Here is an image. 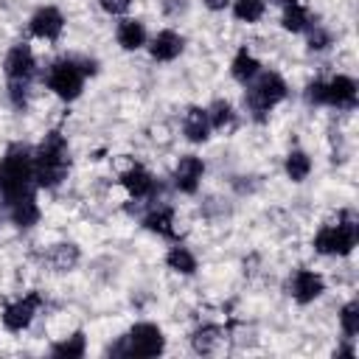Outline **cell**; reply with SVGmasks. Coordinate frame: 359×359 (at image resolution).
<instances>
[{
	"label": "cell",
	"instance_id": "obj_1",
	"mask_svg": "<svg viewBox=\"0 0 359 359\" xmlns=\"http://www.w3.org/2000/svg\"><path fill=\"white\" fill-rule=\"evenodd\" d=\"M36 188L34 182V151L22 143H14L0 157V194L8 202L31 196Z\"/></svg>",
	"mask_w": 359,
	"mask_h": 359
},
{
	"label": "cell",
	"instance_id": "obj_2",
	"mask_svg": "<svg viewBox=\"0 0 359 359\" xmlns=\"http://www.w3.org/2000/svg\"><path fill=\"white\" fill-rule=\"evenodd\" d=\"M70 171V149L62 132H48L34 151V182L39 188H59Z\"/></svg>",
	"mask_w": 359,
	"mask_h": 359
},
{
	"label": "cell",
	"instance_id": "obj_3",
	"mask_svg": "<svg viewBox=\"0 0 359 359\" xmlns=\"http://www.w3.org/2000/svg\"><path fill=\"white\" fill-rule=\"evenodd\" d=\"M289 87L283 81L280 73L275 70H266V73H258L252 81H247V93H244V104L247 109L261 121L272 107H278L283 98H286Z\"/></svg>",
	"mask_w": 359,
	"mask_h": 359
},
{
	"label": "cell",
	"instance_id": "obj_4",
	"mask_svg": "<svg viewBox=\"0 0 359 359\" xmlns=\"http://www.w3.org/2000/svg\"><path fill=\"white\" fill-rule=\"evenodd\" d=\"M314 250L320 255H348L356 247V219L351 210H342L337 222H328L314 236Z\"/></svg>",
	"mask_w": 359,
	"mask_h": 359
},
{
	"label": "cell",
	"instance_id": "obj_5",
	"mask_svg": "<svg viewBox=\"0 0 359 359\" xmlns=\"http://www.w3.org/2000/svg\"><path fill=\"white\" fill-rule=\"evenodd\" d=\"M165 348V337L160 331V325L154 323H135L126 337H121V342L115 348H109V353H123V356H157Z\"/></svg>",
	"mask_w": 359,
	"mask_h": 359
},
{
	"label": "cell",
	"instance_id": "obj_6",
	"mask_svg": "<svg viewBox=\"0 0 359 359\" xmlns=\"http://www.w3.org/2000/svg\"><path fill=\"white\" fill-rule=\"evenodd\" d=\"M48 90L62 101H76L84 90V70L76 59H59L48 67Z\"/></svg>",
	"mask_w": 359,
	"mask_h": 359
},
{
	"label": "cell",
	"instance_id": "obj_7",
	"mask_svg": "<svg viewBox=\"0 0 359 359\" xmlns=\"http://www.w3.org/2000/svg\"><path fill=\"white\" fill-rule=\"evenodd\" d=\"M3 70H6V79H8V81H22V84H28L31 76L36 73V59H34L31 45H25V42L11 45L8 53H6V59H3Z\"/></svg>",
	"mask_w": 359,
	"mask_h": 359
},
{
	"label": "cell",
	"instance_id": "obj_8",
	"mask_svg": "<svg viewBox=\"0 0 359 359\" xmlns=\"http://www.w3.org/2000/svg\"><path fill=\"white\" fill-rule=\"evenodd\" d=\"M62 28H65V14L56 8V6H42L31 14L28 20V31L31 36L36 39H45V42H56L62 36Z\"/></svg>",
	"mask_w": 359,
	"mask_h": 359
},
{
	"label": "cell",
	"instance_id": "obj_9",
	"mask_svg": "<svg viewBox=\"0 0 359 359\" xmlns=\"http://www.w3.org/2000/svg\"><path fill=\"white\" fill-rule=\"evenodd\" d=\"M39 306H42V297H39L36 292H31V294H25V297L8 303V306L3 309V325H6L11 334L25 331V328L31 325V320H34V314H36Z\"/></svg>",
	"mask_w": 359,
	"mask_h": 359
},
{
	"label": "cell",
	"instance_id": "obj_10",
	"mask_svg": "<svg viewBox=\"0 0 359 359\" xmlns=\"http://www.w3.org/2000/svg\"><path fill=\"white\" fill-rule=\"evenodd\" d=\"M202 177H205V163H202V157H196V154H182V157L177 160V165H174V185H177V191H182V194H196Z\"/></svg>",
	"mask_w": 359,
	"mask_h": 359
},
{
	"label": "cell",
	"instance_id": "obj_11",
	"mask_svg": "<svg viewBox=\"0 0 359 359\" xmlns=\"http://www.w3.org/2000/svg\"><path fill=\"white\" fill-rule=\"evenodd\" d=\"M325 292V280H323V275L320 272H314V269H297L294 275H292V280H289V294L297 300V303H314L320 294Z\"/></svg>",
	"mask_w": 359,
	"mask_h": 359
},
{
	"label": "cell",
	"instance_id": "obj_12",
	"mask_svg": "<svg viewBox=\"0 0 359 359\" xmlns=\"http://www.w3.org/2000/svg\"><path fill=\"white\" fill-rule=\"evenodd\" d=\"M325 104L337 109H353L356 107V81L351 76H334L325 81Z\"/></svg>",
	"mask_w": 359,
	"mask_h": 359
},
{
	"label": "cell",
	"instance_id": "obj_13",
	"mask_svg": "<svg viewBox=\"0 0 359 359\" xmlns=\"http://www.w3.org/2000/svg\"><path fill=\"white\" fill-rule=\"evenodd\" d=\"M182 50H185V39H182V34H177L171 28L157 31L154 39H151V45H149V53L157 62H174Z\"/></svg>",
	"mask_w": 359,
	"mask_h": 359
},
{
	"label": "cell",
	"instance_id": "obj_14",
	"mask_svg": "<svg viewBox=\"0 0 359 359\" xmlns=\"http://www.w3.org/2000/svg\"><path fill=\"white\" fill-rule=\"evenodd\" d=\"M182 135L191 143H205L210 137V121H208V109L205 107H188L185 118H182Z\"/></svg>",
	"mask_w": 359,
	"mask_h": 359
},
{
	"label": "cell",
	"instance_id": "obj_15",
	"mask_svg": "<svg viewBox=\"0 0 359 359\" xmlns=\"http://www.w3.org/2000/svg\"><path fill=\"white\" fill-rule=\"evenodd\" d=\"M121 185L126 188L129 196L146 199V196L154 191V177H151L143 165H132V168H126V171L121 174Z\"/></svg>",
	"mask_w": 359,
	"mask_h": 359
},
{
	"label": "cell",
	"instance_id": "obj_16",
	"mask_svg": "<svg viewBox=\"0 0 359 359\" xmlns=\"http://www.w3.org/2000/svg\"><path fill=\"white\" fill-rule=\"evenodd\" d=\"M8 219H11V224H14V227H20V230L34 227V224L39 222V205H36L34 194H31V196H22V199L8 202Z\"/></svg>",
	"mask_w": 359,
	"mask_h": 359
},
{
	"label": "cell",
	"instance_id": "obj_17",
	"mask_svg": "<svg viewBox=\"0 0 359 359\" xmlns=\"http://www.w3.org/2000/svg\"><path fill=\"white\" fill-rule=\"evenodd\" d=\"M115 39L123 50H137L146 45V25L140 20H132V17H123L115 28Z\"/></svg>",
	"mask_w": 359,
	"mask_h": 359
},
{
	"label": "cell",
	"instance_id": "obj_18",
	"mask_svg": "<svg viewBox=\"0 0 359 359\" xmlns=\"http://www.w3.org/2000/svg\"><path fill=\"white\" fill-rule=\"evenodd\" d=\"M280 25L289 31V34H303L309 25H311V17H309V8L297 0L292 3H283V14H280Z\"/></svg>",
	"mask_w": 359,
	"mask_h": 359
},
{
	"label": "cell",
	"instance_id": "obj_19",
	"mask_svg": "<svg viewBox=\"0 0 359 359\" xmlns=\"http://www.w3.org/2000/svg\"><path fill=\"white\" fill-rule=\"evenodd\" d=\"M79 258H81V252H79V247L70 244V241L53 244L50 252H48V264H50L56 272H70V269H76Z\"/></svg>",
	"mask_w": 359,
	"mask_h": 359
},
{
	"label": "cell",
	"instance_id": "obj_20",
	"mask_svg": "<svg viewBox=\"0 0 359 359\" xmlns=\"http://www.w3.org/2000/svg\"><path fill=\"white\" fill-rule=\"evenodd\" d=\"M230 73H233L236 81L247 84V81H252V79L261 73V65H258V59H255L247 48H238V53H236L233 62H230Z\"/></svg>",
	"mask_w": 359,
	"mask_h": 359
},
{
	"label": "cell",
	"instance_id": "obj_21",
	"mask_svg": "<svg viewBox=\"0 0 359 359\" xmlns=\"http://www.w3.org/2000/svg\"><path fill=\"white\" fill-rule=\"evenodd\" d=\"M143 227L146 230H151V233H157V236H165V238H171L174 236V210L171 208H151L146 216H143Z\"/></svg>",
	"mask_w": 359,
	"mask_h": 359
},
{
	"label": "cell",
	"instance_id": "obj_22",
	"mask_svg": "<svg viewBox=\"0 0 359 359\" xmlns=\"http://www.w3.org/2000/svg\"><path fill=\"white\" fill-rule=\"evenodd\" d=\"M165 266H168L171 272H177V275H194V272H196V255H194L188 247L177 244V247H171V250L165 252Z\"/></svg>",
	"mask_w": 359,
	"mask_h": 359
},
{
	"label": "cell",
	"instance_id": "obj_23",
	"mask_svg": "<svg viewBox=\"0 0 359 359\" xmlns=\"http://www.w3.org/2000/svg\"><path fill=\"white\" fill-rule=\"evenodd\" d=\"M219 342H222V328L219 325H199L194 334H191V348L196 351V353H213L216 348H219Z\"/></svg>",
	"mask_w": 359,
	"mask_h": 359
},
{
	"label": "cell",
	"instance_id": "obj_24",
	"mask_svg": "<svg viewBox=\"0 0 359 359\" xmlns=\"http://www.w3.org/2000/svg\"><path fill=\"white\" fill-rule=\"evenodd\" d=\"M283 168H286V177H289L292 182H303V180H309V174H311V157H309L303 149H292V151L286 154Z\"/></svg>",
	"mask_w": 359,
	"mask_h": 359
},
{
	"label": "cell",
	"instance_id": "obj_25",
	"mask_svg": "<svg viewBox=\"0 0 359 359\" xmlns=\"http://www.w3.org/2000/svg\"><path fill=\"white\" fill-rule=\"evenodd\" d=\"M208 109V121H210V129H219V132H224V129H230L233 126V121H236V112H233V104L230 101H224V98H216L210 107H205Z\"/></svg>",
	"mask_w": 359,
	"mask_h": 359
},
{
	"label": "cell",
	"instance_id": "obj_26",
	"mask_svg": "<svg viewBox=\"0 0 359 359\" xmlns=\"http://www.w3.org/2000/svg\"><path fill=\"white\" fill-rule=\"evenodd\" d=\"M233 3V17L238 22H258L266 11L264 0H230Z\"/></svg>",
	"mask_w": 359,
	"mask_h": 359
},
{
	"label": "cell",
	"instance_id": "obj_27",
	"mask_svg": "<svg viewBox=\"0 0 359 359\" xmlns=\"http://www.w3.org/2000/svg\"><path fill=\"white\" fill-rule=\"evenodd\" d=\"M50 353L59 356V359H79V356H84V334H81V331L70 334L67 339L56 342V345L50 348Z\"/></svg>",
	"mask_w": 359,
	"mask_h": 359
},
{
	"label": "cell",
	"instance_id": "obj_28",
	"mask_svg": "<svg viewBox=\"0 0 359 359\" xmlns=\"http://www.w3.org/2000/svg\"><path fill=\"white\" fill-rule=\"evenodd\" d=\"M339 325H342V334L348 339H353L359 334V303L356 300H348L342 309H339Z\"/></svg>",
	"mask_w": 359,
	"mask_h": 359
},
{
	"label": "cell",
	"instance_id": "obj_29",
	"mask_svg": "<svg viewBox=\"0 0 359 359\" xmlns=\"http://www.w3.org/2000/svg\"><path fill=\"white\" fill-rule=\"evenodd\" d=\"M309 50H325L331 45V31L323 25H309Z\"/></svg>",
	"mask_w": 359,
	"mask_h": 359
},
{
	"label": "cell",
	"instance_id": "obj_30",
	"mask_svg": "<svg viewBox=\"0 0 359 359\" xmlns=\"http://www.w3.org/2000/svg\"><path fill=\"white\" fill-rule=\"evenodd\" d=\"M8 98H11L14 109H25V104H28V84H22V81H8Z\"/></svg>",
	"mask_w": 359,
	"mask_h": 359
},
{
	"label": "cell",
	"instance_id": "obj_31",
	"mask_svg": "<svg viewBox=\"0 0 359 359\" xmlns=\"http://www.w3.org/2000/svg\"><path fill=\"white\" fill-rule=\"evenodd\" d=\"M303 95H306V104L323 107V104H325V81H311Z\"/></svg>",
	"mask_w": 359,
	"mask_h": 359
},
{
	"label": "cell",
	"instance_id": "obj_32",
	"mask_svg": "<svg viewBox=\"0 0 359 359\" xmlns=\"http://www.w3.org/2000/svg\"><path fill=\"white\" fill-rule=\"evenodd\" d=\"M98 6H101V8L107 11V14L118 17V14H126V11H129L132 0H98Z\"/></svg>",
	"mask_w": 359,
	"mask_h": 359
},
{
	"label": "cell",
	"instance_id": "obj_33",
	"mask_svg": "<svg viewBox=\"0 0 359 359\" xmlns=\"http://www.w3.org/2000/svg\"><path fill=\"white\" fill-rule=\"evenodd\" d=\"M163 8H165L168 17H177V14H182L188 8V0H163Z\"/></svg>",
	"mask_w": 359,
	"mask_h": 359
},
{
	"label": "cell",
	"instance_id": "obj_34",
	"mask_svg": "<svg viewBox=\"0 0 359 359\" xmlns=\"http://www.w3.org/2000/svg\"><path fill=\"white\" fill-rule=\"evenodd\" d=\"M205 3V8H210V11H224L227 6H230V0H202Z\"/></svg>",
	"mask_w": 359,
	"mask_h": 359
}]
</instances>
